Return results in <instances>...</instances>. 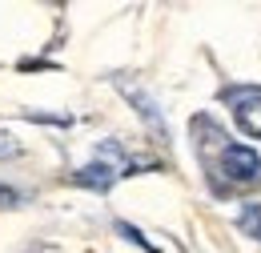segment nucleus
Returning <instances> with one entry per match:
<instances>
[{
    "label": "nucleus",
    "instance_id": "obj_5",
    "mask_svg": "<svg viewBox=\"0 0 261 253\" xmlns=\"http://www.w3.org/2000/svg\"><path fill=\"white\" fill-rule=\"evenodd\" d=\"M233 225H237L245 237H257L261 241V205H245V209L233 217Z\"/></svg>",
    "mask_w": 261,
    "mask_h": 253
},
{
    "label": "nucleus",
    "instance_id": "obj_3",
    "mask_svg": "<svg viewBox=\"0 0 261 253\" xmlns=\"http://www.w3.org/2000/svg\"><path fill=\"white\" fill-rule=\"evenodd\" d=\"M229 109H233V121H237L241 133L261 137V85L233 89V93H229Z\"/></svg>",
    "mask_w": 261,
    "mask_h": 253
},
{
    "label": "nucleus",
    "instance_id": "obj_1",
    "mask_svg": "<svg viewBox=\"0 0 261 253\" xmlns=\"http://www.w3.org/2000/svg\"><path fill=\"white\" fill-rule=\"evenodd\" d=\"M117 177H129V165H125V153H121V145L117 141H109V145H100L97 149V157L89 161L85 169H76L72 173V181L76 185H85V189H113V181Z\"/></svg>",
    "mask_w": 261,
    "mask_h": 253
},
{
    "label": "nucleus",
    "instance_id": "obj_4",
    "mask_svg": "<svg viewBox=\"0 0 261 253\" xmlns=\"http://www.w3.org/2000/svg\"><path fill=\"white\" fill-rule=\"evenodd\" d=\"M117 85H121V93H125L133 105H137V113H141V117H145V121L153 125V133H157V137H165V125H161V113H157V105H153L149 96L141 93V89H137L133 81H117Z\"/></svg>",
    "mask_w": 261,
    "mask_h": 253
},
{
    "label": "nucleus",
    "instance_id": "obj_6",
    "mask_svg": "<svg viewBox=\"0 0 261 253\" xmlns=\"http://www.w3.org/2000/svg\"><path fill=\"white\" fill-rule=\"evenodd\" d=\"M117 229H121V233H125V237H129L133 245H141V249H149V253H157V245H153V241H149V237H145V233H141V229H133L129 221H117Z\"/></svg>",
    "mask_w": 261,
    "mask_h": 253
},
{
    "label": "nucleus",
    "instance_id": "obj_2",
    "mask_svg": "<svg viewBox=\"0 0 261 253\" xmlns=\"http://www.w3.org/2000/svg\"><path fill=\"white\" fill-rule=\"evenodd\" d=\"M217 173L233 181V185H245V181H257L261 177V157L249 145H225L221 157H217Z\"/></svg>",
    "mask_w": 261,
    "mask_h": 253
},
{
    "label": "nucleus",
    "instance_id": "obj_7",
    "mask_svg": "<svg viewBox=\"0 0 261 253\" xmlns=\"http://www.w3.org/2000/svg\"><path fill=\"white\" fill-rule=\"evenodd\" d=\"M16 153H20V145H16L8 133H0V157H16Z\"/></svg>",
    "mask_w": 261,
    "mask_h": 253
},
{
    "label": "nucleus",
    "instance_id": "obj_8",
    "mask_svg": "<svg viewBox=\"0 0 261 253\" xmlns=\"http://www.w3.org/2000/svg\"><path fill=\"white\" fill-rule=\"evenodd\" d=\"M16 201H20V193L8 189V185H0V205H16Z\"/></svg>",
    "mask_w": 261,
    "mask_h": 253
}]
</instances>
